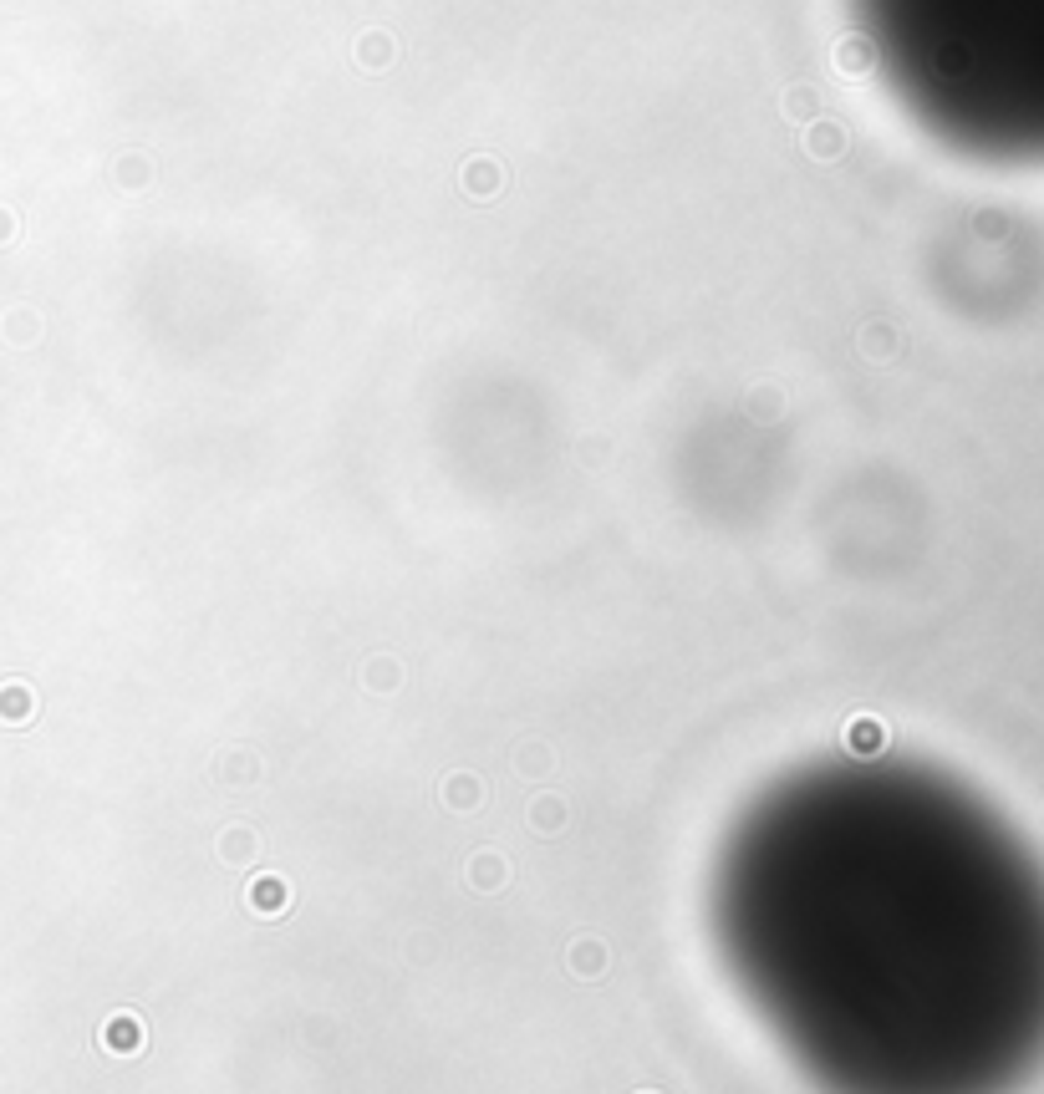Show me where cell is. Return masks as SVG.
Returning a JSON list of instances; mask_svg holds the SVG:
<instances>
[{"mask_svg": "<svg viewBox=\"0 0 1044 1094\" xmlns=\"http://www.w3.org/2000/svg\"><path fill=\"white\" fill-rule=\"evenodd\" d=\"M708 932L815 1094H1019L1044 1069V860L948 769L769 779L713 850Z\"/></svg>", "mask_w": 1044, "mask_h": 1094, "instance_id": "obj_1", "label": "cell"}]
</instances>
